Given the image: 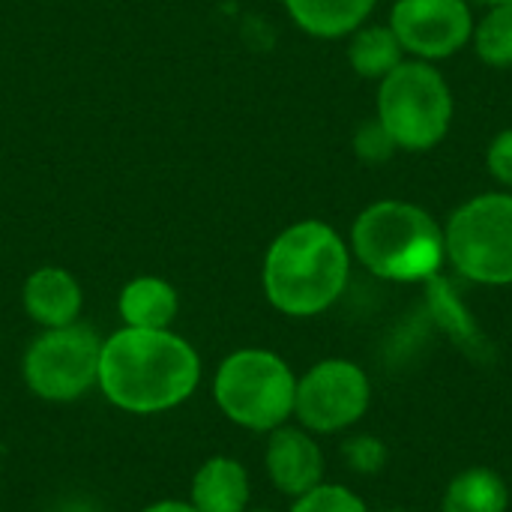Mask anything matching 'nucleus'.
I'll use <instances>...</instances> for the list:
<instances>
[{
	"label": "nucleus",
	"mask_w": 512,
	"mask_h": 512,
	"mask_svg": "<svg viewBox=\"0 0 512 512\" xmlns=\"http://www.w3.org/2000/svg\"><path fill=\"white\" fill-rule=\"evenodd\" d=\"M192 507L198 512H246L249 474L231 456L207 459L192 477Z\"/></svg>",
	"instance_id": "nucleus-12"
},
{
	"label": "nucleus",
	"mask_w": 512,
	"mask_h": 512,
	"mask_svg": "<svg viewBox=\"0 0 512 512\" xmlns=\"http://www.w3.org/2000/svg\"><path fill=\"white\" fill-rule=\"evenodd\" d=\"M378 0H285L294 24L318 39L354 33L372 15Z\"/></svg>",
	"instance_id": "nucleus-13"
},
{
	"label": "nucleus",
	"mask_w": 512,
	"mask_h": 512,
	"mask_svg": "<svg viewBox=\"0 0 512 512\" xmlns=\"http://www.w3.org/2000/svg\"><path fill=\"white\" fill-rule=\"evenodd\" d=\"M486 168L501 186L512 189V129H504L501 135L492 138L486 150Z\"/></svg>",
	"instance_id": "nucleus-21"
},
{
	"label": "nucleus",
	"mask_w": 512,
	"mask_h": 512,
	"mask_svg": "<svg viewBox=\"0 0 512 512\" xmlns=\"http://www.w3.org/2000/svg\"><path fill=\"white\" fill-rule=\"evenodd\" d=\"M384 512H402V510H384Z\"/></svg>",
	"instance_id": "nucleus-24"
},
{
	"label": "nucleus",
	"mask_w": 512,
	"mask_h": 512,
	"mask_svg": "<svg viewBox=\"0 0 512 512\" xmlns=\"http://www.w3.org/2000/svg\"><path fill=\"white\" fill-rule=\"evenodd\" d=\"M252 512H270V510H252Z\"/></svg>",
	"instance_id": "nucleus-25"
},
{
	"label": "nucleus",
	"mask_w": 512,
	"mask_h": 512,
	"mask_svg": "<svg viewBox=\"0 0 512 512\" xmlns=\"http://www.w3.org/2000/svg\"><path fill=\"white\" fill-rule=\"evenodd\" d=\"M378 120L396 150L423 153L438 147L453 123V90L426 60H402L378 87Z\"/></svg>",
	"instance_id": "nucleus-4"
},
{
	"label": "nucleus",
	"mask_w": 512,
	"mask_h": 512,
	"mask_svg": "<svg viewBox=\"0 0 512 512\" xmlns=\"http://www.w3.org/2000/svg\"><path fill=\"white\" fill-rule=\"evenodd\" d=\"M405 60V48L390 24H360L351 33L348 63L360 78L381 81Z\"/></svg>",
	"instance_id": "nucleus-16"
},
{
	"label": "nucleus",
	"mask_w": 512,
	"mask_h": 512,
	"mask_svg": "<svg viewBox=\"0 0 512 512\" xmlns=\"http://www.w3.org/2000/svg\"><path fill=\"white\" fill-rule=\"evenodd\" d=\"M102 339L84 324L45 330L24 354V381L45 402H75L99 384Z\"/></svg>",
	"instance_id": "nucleus-7"
},
{
	"label": "nucleus",
	"mask_w": 512,
	"mask_h": 512,
	"mask_svg": "<svg viewBox=\"0 0 512 512\" xmlns=\"http://www.w3.org/2000/svg\"><path fill=\"white\" fill-rule=\"evenodd\" d=\"M447 261L477 285H512V195L483 192L468 198L444 225Z\"/></svg>",
	"instance_id": "nucleus-6"
},
{
	"label": "nucleus",
	"mask_w": 512,
	"mask_h": 512,
	"mask_svg": "<svg viewBox=\"0 0 512 512\" xmlns=\"http://www.w3.org/2000/svg\"><path fill=\"white\" fill-rule=\"evenodd\" d=\"M213 396L231 423L252 432H273L294 414L297 378L279 354L243 348L222 360Z\"/></svg>",
	"instance_id": "nucleus-5"
},
{
	"label": "nucleus",
	"mask_w": 512,
	"mask_h": 512,
	"mask_svg": "<svg viewBox=\"0 0 512 512\" xmlns=\"http://www.w3.org/2000/svg\"><path fill=\"white\" fill-rule=\"evenodd\" d=\"M141 512H198L189 501H159V504H153V507H147V510Z\"/></svg>",
	"instance_id": "nucleus-22"
},
{
	"label": "nucleus",
	"mask_w": 512,
	"mask_h": 512,
	"mask_svg": "<svg viewBox=\"0 0 512 512\" xmlns=\"http://www.w3.org/2000/svg\"><path fill=\"white\" fill-rule=\"evenodd\" d=\"M24 309L45 330L75 324L81 312V288L72 273L60 267H42L24 282Z\"/></svg>",
	"instance_id": "nucleus-11"
},
{
	"label": "nucleus",
	"mask_w": 512,
	"mask_h": 512,
	"mask_svg": "<svg viewBox=\"0 0 512 512\" xmlns=\"http://www.w3.org/2000/svg\"><path fill=\"white\" fill-rule=\"evenodd\" d=\"M474 3H483V6H504V3H512V0H474Z\"/></svg>",
	"instance_id": "nucleus-23"
},
{
	"label": "nucleus",
	"mask_w": 512,
	"mask_h": 512,
	"mask_svg": "<svg viewBox=\"0 0 512 512\" xmlns=\"http://www.w3.org/2000/svg\"><path fill=\"white\" fill-rule=\"evenodd\" d=\"M348 276V243L336 234V228L318 219L285 228L270 243L264 258V294L291 318L327 312L348 288Z\"/></svg>",
	"instance_id": "nucleus-2"
},
{
	"label": "nucleus",
	"mask_w": 512,
	"mask_h": 512,
	"mask_svg": "<svg viewBox=\"0 0 512 512\" xmlns=\"http://www.w3.org/2000/svg\"><path fill=\"white\" fill-rule=\"evenodd\" d=\"M390 27L414 60H447L474 36L468 0H396Z\"/></svg>",
	"instance_id": "nucleus-9"
},
{
	"label": "nucleus",
	"mask_w": 512,
	"mask_h": 512,
	"mask_svg": "<svg viewBox=\"0 0 512 512\" xmlns=\"http://www.w3.org/2000/svg\"><path fill=\"white\" fill-rule=\"evenodd\" d=\"M201 381L195 348L171 330L123 327L102 342L99 390L129 414H159L186 402Z\"/></svg>",
	"instance_id": "nucleus-1"
},
{
	"label": "nucleus",
	"mask_w": 512,
	"mask_h": 512,
	"mask_svg": "<svg viewBox=\"0 0 512 512\" xmlns=\"http://www.w3.org/2000/svg\"><path fill=\"white\" fill-rule=\"evenodd\" d=\"M354 150H357V156H360L363 162L381 165V162H387V159L396 153V144H393L390 132L381 126V120L375 117V120H366V123L357 129V135H354Z\"/></svg>",
	"instance_id": "nucleus-20"
},
{
	"label": "nucleus",
	"mask_w": 512,
	"mask_h": 512,
	"mask_svg": "<svg viewBox=\"0 0 512 512\" xmlns=\"http://www.w3.org/2000/svg\"><path fill=\"white\" fill-rule=\"evenodd\" d=\"M291 512H369V507L339 483H318L306 495L294 498Z\"/></svg>",
	"instance_id": "nucleus-18"
},
{
	"label": "nucleus",
	"mask_w": 512,
	"mask_h": 512,
	"mask_svg": "<svg viewBox=\"0 0 512 512\" xmlns=\"http://www.w3.org/2000/svg\"><path fill=\"white\" fill-rule=\"evenodd\" d=\"M474 51L492 69H512V3L489 6L480 24H474Z\"/></svg>",
	"instance_id": "nucleus-17"
},
{
	"label": "nucleus",
	"mask_w": 512,
	"mask_h": 512,
	"mask_svg": "<svg viewBox=\"0 0 512 512\" xmlns=\"http://www.w3.org/2000/svg\"><path fill=\"white\" fill-rule=\"evenodd\" d=\"M372 405L369 375L351 360H321L297 378L294 417L306 432L333 435L351 429Z\"/></svg>",
	"instance_id": "nucleus-8"
},
{
	"label": "nucleus",
	"mask_w": 512,
	"mask_h": 512,
	"mask_svg": "<svg viewBox=\"0 0 512 512\" xmlns=\"http://www.w3.org/2000/svg\"><path fill=\"white\" fill-rule=\"evenodd\" d=\"M342 456L351 465V471H357V474H378L390 459L387 444L381 438H372V435H360V438L345 441Z\"/></svg>",
	"instance_id": "nucleus-19"
},
{
	"label": "nucleus",
	"mask_w": 512,
	"mask_h": 512,
	"mask_svg": "<svg viewBox=\"0 0 512 512\" xmlns=\"http://www.w3.org/2000/svg\"><path fill=\"white\" fill-rule=\"evenodd\" d=\"M120 318L135 330H168L177 315V291L156 276H138L120 291Z\"/></svg>",
	"instance_id": "nucleus-14"
},
{
	"label": "nucleus",
	"mask_w": 512,
	"mask_h": 512,
	"mask_svg": "<svg viewBox=\"0 0 512 512\" xmlns=\"http://www.w3.org/2000/svg\"><path fill=\"white\" fill-rule=\"evenodd\" d=\"M351 252L372 276L387 282H432L447 261L438 219L396 198L375 201L357 216Z\"/></svg>",
	"instance_id": "nucleus-3"
},
{
	"label": "nucleus",
	"mask_w": 512,
	"mask_h": 512,
	"mask_svg": "<svg viewBox=\"0 0 512 512\" xmlns=\"http://www.w3.org/2000/svg\"><path fill=\"white\" fill-rule=\"evenodd\" d=\"M264 465L273 486L288 498H300L318 483H324V453L306 429H294V426L273 429L267 441Z\"/></svg>",
	"instance_id": "nucleus-10"
},
{
	"label": "nucleus",
	"mask_w": 512,
	"mask_h": 512,
	"mask_svg": "<svg viewBox=\"0 0 512 512\" xmlns=\"http://www.w3.org/2000/svg\"><path fill=\"white\" fill-rule=\"evenodd\" d=\"M507 507L510 489L504 477L483 465L456 474L441 501V512H507Z\"/></svg>",
	"instance_id": "nucleus-15"
}]
</instances>
